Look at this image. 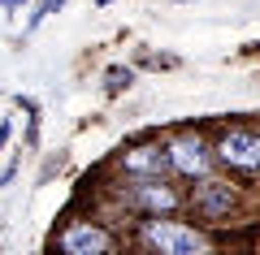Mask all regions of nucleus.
Listing matches in <instances>:
<instances>
[{
  "mask_svg": "<svg viewBox=\"0 0 260 255\" xmlns=\"http://www.w3.org/2000/svg\"><path fill=\"white\" fill-rule=\"evenodd\" d=\"M121 164H126V173H135V177H160L174 160H169V152H160V147H135V152L121 156Z\"/></svg>",
  "mask_w": 260,
  "mask_h": 255,
  "instance_id": "obj_5",
  "label": "nucleus"
},
{
  "mask_svg": "<svg viewBox=\"0 0 260 255\" xmlns=\"http://www.w3.org/2000/svg\"><path fill=\"white\" fill-rule=\"evenodd\" d=\"M174 5H186V0H174Z\"/></svg>",
  "mask_w": 260,
  "mask_h": 255,
  "instance_id": "obj_14",
  "label": "nucleus"
},
{
  "mask_svg": "<svg viewBox=\"0 0 260 255\" xmlns=\"http://www.w3.org/2000/svg\"><path fill=\"white\" fill-rule=\"evenodd\" d=\"M61 5H65V0H44V5H39V9H35V13H30V30H35V26H39V22H44V18H48V13H56V9H61Z\"/></svg>",
  "mask_w": 260,
  "mask_h": 255,
  "instance_id": "obj_9",
  "label": "nucleus"
},
{
  "mask_svg": "<svg viewBox=\"0 0 260 255\" xmlns=\"http://www.w3.org/2000/svg\"><path fill=\"white\" fill-rule=\"evenodd\" d=\"M126 87H130V69H109V74H104V91H109V95L126 91Z\"/></svg>",
  "mask_w": 260,
  "mask_h": 255,
  "instance_id": "obj_8",
  "label": "nucleus"
},
{
  "mask_svg": "<svg viewBox=\"0 0 260 255\" xmlns=\"http://www.w3.org/2000/svg\"><path fill=\"white\" fill-rule=\"evenodd\" d=\"M126 203H135V208H143V212H156V216H160V212H169V208L178 203V195L169 191L165 182H139L135 191L126 195Z\"/></svg>",
  "mask_w": 260,
  "mask_h": 255,
  "instance_id": "obj_6",
  "label": "nucleus"
},
{
  "mask_svg": "<svg viewBox=\"0 0 260 255\" xmlns=\"http://www.w3.org/2000/svg\"><path fill=\"white\" fill-rule=\"evenodd\" d=\"M109 246H113V238L91 221H78V225H70L61 234V251H70V255H104Z\"/></svg>",
  "mask_w": 260,
  "mask_h": 255,
  "instance_id": "obj_3",
  "label": "nucleus"
},
{
  "mask_svg": "<svg viewBox=\"0 0 260 255\" xmlns=\"http://www.w3.org/2000/svg\"><path fill=\"white\" fill-rule=\"evenodd\" d=\"M217 156H221L230 169H247V173H256V169H260V134H243V130H234V134H225L221 143H217Z\"/></svg>",
  "mask_w": 260,
  "mask_h": 255,
  "instance_id": "obj_2",
  "label": "nucleus"
},
{
  "mask_svg": "<svg viewBox=\"0 0 260 255\" xmlns=\"http://www.w3.org/2000/svg\"><path fill=\"white\" fill-rule=\"evenodd\" d=\"M0 5H18V0H0Z\"/></svg>",
  "mask_w": 260,
  "mask_h": 255,
  "instance_id": "obj_12",
  "label": "nucleus"
},
{
  "mask_svg": "<svg viewBox=\"0 0 260 255\" xmlns=\"http://www.w3.org/2000/svg\"><path fill=\"white\" fill-rule=\"evenodd\" d=\"M143 242L156 246V251H165V255H200V251H208L204 234H195V229H186V225H174V221H148V225H143Z\"/></svg>",
  "mask_w": 260,
  "mask_h": 255,
  "instance_id": "obj_1",
  "label": "nucleus"
},
{
  "mask_svg": "<svg viewBox=\"0 0 260 255\" xmlns=\"http://www.w3.org/2000/svg\"><path fill=\"white\" fill-rule=\"evenodd\" d=\"M234 203V191L225 182H204L195 186V212H204V216H225Z\"/></svg>",
  "mask_w": 260,
  "mask_h": 255,
  "instance_id": "obj_7",
  "label": "nucleus"
},
{
  "mask_svg": "<svg viewBox=\"0 0 260 255\" xmlns=\"http://www.w3.org/2000/svg\"><path fill=\"white\" fill-rule=\"evenodd\" d=\"M95 5H113V0H95Z\"/></svg>",
  "mask_w": 260,
  "mask_h": 255,
  "instance_id": "obj_13",
  "label": "nucleus"
},
{
  "mask_svg": "<svg viewBox=\"0 0 260 255\" xmlns=\"http://www.w3.org/2000/svg\"><path fill=\"white\" fill-rule=\"evenodd\" d=\"M9 177H13V164H9V169H0V186L9 182Z\"/></svg>",
  "mask_w": 260,
  "mask_h": 255,
  "instance_id": "obj_10",
  "label": "nucleus"
},
{
  "mask_svg": "<svg viewBox=\"0 0 260 255\" xmlns=\"http://www.w3.org/2000/svg\"><path fill=\"white\" fill-rule=\"evenodd\" d=\"M5 138H9V126H0V147H5Z\"/></svg>",
  "mask_w": 260,
  "mask_h": 255,
  "instance_id": "obj_11",
  "label": "nucleus"
},
{
  "mask_svg": "<svg viewBox=\"0 0 260 255\" xmlns=\"http://www.w3.org/2000/svg\"><path fill=\"white\" fill-rule=\"evenodd\" d=\"M169 160H174L178 173L186 177H204L208 164H213V156H208V147L200 143V138H178L174 147H169Z\"/></svg>",
  "mask_w": 260,
  "mask_h": 255,
  "instance_id": "obj_4",
  "label": "nucleus"
}]
</instances>
